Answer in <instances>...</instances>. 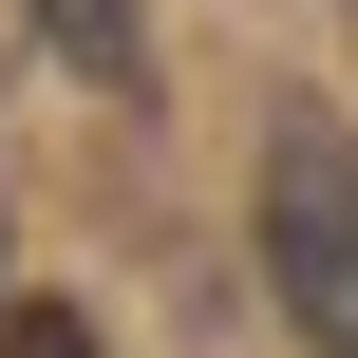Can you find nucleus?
Segmentation results:
<instances>
[{
  "label": "nucleus",
  "instance_id": "obj_1",
  "mask_svg": "<svg viewBox=\"0 0 358 358\" xmlns=\"http://www.w3.org/2000/svg\"><path fill=\"white\" fill-rule=\"evenodd\" d=\"M245 245H264L283 340H302V358H358V132H340V113H264Z\"/></svg>",
  "mask_w": 358,
  "mask_h": 358
},
{
  "label": "nucleus",
  "instance_id": "obj_2",
  "mask_svg": "<svg viewBox=\"0 0 358 358\" xmlns=\"http://www.w3.org/2000/svg\"><path fill=\"white\" fill-rule=\"evenodd\" d=\"M19 19H38L94 94H151V19H132V0H19Z\"/></svg>",
  "mask_w": 358,
  "mask_h": 358
},
{
  "label": "nucleus",
  "instance_id": "obj_3",
  "mask_svg": "<svg viewBox=\"0 0 358 358\" xmlns=\"http://www.w3.org/2000/svg\"><path fill=\"white\" fill-rule=\"evenodd\" d=\"M0 358H94V321H76V302H19V321H0Z\"/></svg>",
  "mask_w": 358,
  "mask_h": 358
},
{
  "label": "nucleus",
  "instance_id": "obj_4",
  "mask_svg": "<svg viewBox=\"0 0 358 358\" xmlns=\"http://www.w3.org/2000/svg\"><path fill=\"white\" fill-rule=\"evenodd\" d=\"M0 321H19V302H0Z\"/></svg>",
  "mask_w": 358,
  "mask_h": 358
}]
</instances>
